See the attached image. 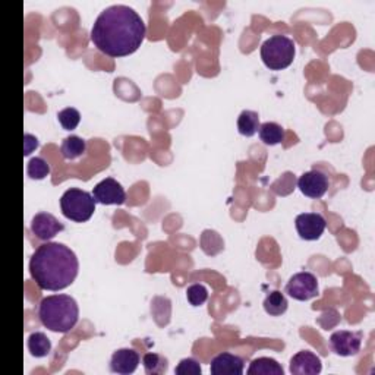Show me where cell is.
Wrapping results in <instances>:
<instances>
[{
    "instance_id": "1",
    "label": "cell",
    "mask_w": 375,
    "mask_h": 375,
    "mask_svg": "<svg viewBox=\"0 0 375 375\" xmlns=\"http://www.w3.org/2000/svg\"><path fill=\"white\" fill-rule=\"evenodd\" d=\"M145 24L135 10L126 5L106 8L91 28V41L106 56L125 58L141 47Z\"/></svg>"
},
{
    "instance_id": "2",
    "label": "cell",
    "mask_w": 375,
    "mask_h": 375,
    "mask_svg": "<svg viewBox=\"0 0 375 375\" xmlns=\"http://www.w3.org/2000/svg\"><path fill=\"white\" fill-rule=\"evenodd\" d=\"M78 270L77 255L66 245L59 242L40 245L29 260L31 277L41 291H63L75 282Z\"/></svg>"
},
{
    "instance_id": "3",
    "label": "cell",
    "mask_w": 375,
    "mask_h": 375,
    "mask_svg": "<svg viewBox=\"0 0 375 375\" xmlns=\"http://www.w3.org/2000/svg\"><path fill=\"white\" fill-rule=\"evenodd\" d=\"M41 324L55 333H68L80 319V308L69 295H51L43 299L38 306Z\"/></svg>"
},
{
    "instance_id": "4",
    "label": "cell",
    "mask_w": 375,
    "mask_h": 375,
    "mask_svg": "<svg viewBox=\"0 0 375 375\" xmlns=\"http://www.w3.org/2000/svg\"><path fill=\"white\" fill-rule=\"evenodd\" d=\"M296 47L292 38L282 34L271 36L261 46V59L264 65L271 71H282L293 63Z\"/></svg>"
},
{
    "instance_id": "5",
    "label": "cell",
    "mask_w": 375,
    "mask_h": 375,
    "mask_svg": "<svg viewBox=\"0 0 375 375\" xmlns=\"http://www.w3.org/2000/svg\"><path fill=\"white\" fill-rule=\"evenodd\" d=\"M95 202L93 194L80 188H71L60 198L62 214L68 220L75 223L88 221L95 211Z\"/></svg>"
},
{
    "instance_id": "6",
    "label": "cell",
    "mask_w": 375,
    "mask_h": 375,
    "mask_svg": "<svg viewBox=\"0 0 375 375\" xmlns=\"http://www.w3.org/2000/svg\"><path fill=\"white\" fill-rule=\"evenodd\" d=\"M286 293L295 301H309L318 296V280L313 273L302 271L291 277L286 285Z\"/></svg>"
},
{
    "instance_id": "7",
    "label": "cell",
    "mask_w": 375,
    "mask_h": 375,
    "mask_svg": "<svg viewBox=\"0 0 375 375\" xmlns=\"http://www.w3.org/2000/svg\"><path fill=\"white\" fill-rule=\"evenodd\" d=\"M93 197L97 204L122 206L126 201V192L116 179L106 178L94 186Z\"/></svg>"
},
{
    "instance_id": "8",
    "label": "cell",
    "mask_w": 375,
    "mask_h": 375,
    "mask_svg": "<svg viewBox=\"0 0 375 375\" xmlns=\"http://www.w3.org/2000/svg\"><path fill=\"white\" fill-rule=\"evenodd\" d=\"M295 226L301 239L318 241L326 230L327 221L319 213H304L296 217Z\"/></svg>"
},
{
    "instance_id": "9",
    "label": "cell",
    "mask_w": 375,
    "mask_h": 375,
    "mask_svg": "<svg viewBox=\"0 0 375 375\" xmlns=\"http://www.w3.org/2000/svg\"><path fill=\"white\" fill-rule=\"evenodd\" d=\"M328 178L319 170H309L298 179V188L302 194L309 198H323L328 191Z\"/></svg>"
},
{
    "instance_id": "10",
    "label": "cell",
    "mask_w": 375,
    "mask_h": 375,
    "mask_svg": "<svg viewBox=\"0 0 375 375\" xmlns=\"http://www.w3.org/2000/svg\"><path fill=\"white\" fill-rule=\"evenodd\" d=\"M361 333L340 330L331 335L330 348L339 356H355L361 350Z\"/></svg>"
},
{
    "instance_id": "11",
    "label": "cell",
    "mask_w": 375,
    "mask_h": 375,
    "mask_svg": "<svg viewBox=\"0 0 375 375\" xmlns=\"http://www.w3.org/2000/svg\"><path fill=\"white\" fill-rule=\"evenodd\" d=\"M63 229L65 226L50 213H38L31 221V232L40 241H50Z\"/></svg>"
},
{
    "instance_id": "12",
    "label": "cell",
    "mask_w": 375,
    "mask_h": 375,
    "mask_svg": "<svg viewBox=\"0 0 375 375\" xmlns=\"http://www.w3.org/2000/svg\"><path fill=\"white\" fill-rule=\"evenodd\" d=\"M243 370V359L229 352L219 353V355L211 361L210 365V371L213 375H242Z\"/></svg>"
},
{
    "instance_id": "13",
    "label": "cell",
    "mask_w": 375,
    "mask_h": 375,
    "mask_svg": "<svg viewBox=\"0 0 375 375\" xmlns=\"http://www.w3.org/2000/svg\"><path fill=\"white\" fill-rule=\"evenodd\" d=\"M323 370V363L315 353L301 350L291 359V372L295 375H317Z\"/></svg>"
},
{
    "instance_id": "14",
    "label": "cell",
    "mask_w": 375,
    "mask_h": 375,
    "mask_svg": "<svg viewBox=\"0 0 375 375\" xmlns=\"http://www.w3.org/2000/svg\"><path fill=\"white\" fill-rule=\"evenodd\" d=\"M139 353L134 349H119L113 353L110 361V371L114 374L130 375L136 371L139 365Z\"/></svg>"
},
{
    "instance_id": "15",
    "label": "cell",
    "mask_w": 375,
    "mask_h": 375,
    "mask_svg": "<svg viewBox=\"0 0 375 375\" xmlns=\"http://www.w3.org/2000/svg\"><path fill=\"white\" fill-rule=\"evenodd\" d=\"M250 375H283L285 370L276 359L271 358H256L250 363Z\"/></svg>"
},
{
    "instance_id": "16",
    "label": "cell",
    "mask_w": 375,
    "mask_h": 375,
    "mask_svg": "<svg viewBox=\"0 0 375 375\" xmlns=\"http://www.w3.org/2000/svg\"><path fill=\"white\" fill-rule=\"evenodd\" d=\"M85 149H87V143L77 135H71L63 139L60 153L65 160H77L85 153Z\"/></svg>"
},
{
    "instance_id": "17",
    "label": "cell",
    "mask_w": 375,
    "mask_h": 375,
    "mask_svg": "<svg viewBox=\"0 0 375 375\" xmlns=\"http://www.w3.org/2000/svg\"><path fill=\"white\" fill-rule=\"evenodd\" d=\"M260 116L252 110H243L238 117V131L243 136H254L260 130Z\"/></svg>"
},
{
    "instance_id": "18",
    "label": "cell",
    "mask_w": 375,
    "mask_h": 375,
    "mask_svg": "<svg viewBox=\"0 0 375 375\" xmlns=\"http://www.w3.org/2000/svg\"><path fill=\"white\" fill-rule=\"evenodd\" d=\"M260 139L265 145H277L283 143L285 130L276 122H265L260 125Z\"/></svg>"
},
{
    "instance_id": "19",
    "label": "cell",
    "mask_w": 375,
    "mask_h": 375,
    "mask_svg": "<svg viewBox=\"0 0 375 375\" xmlns=\"http://www.w3.org/2000/svg\"><path fill=\"white\" fill-rule=\"evenodd\" d=\"M28 350L34 358H45L51 350V343L45 333L36 331L28 337Z\"/></svg>"
},
{
    "instance_id": "20",
    "label": "cell",
    "mask_w": 375,
    "mask_h": 375,
    "mask_svg": "<svg viewBox=\"0 0 375 375\" xmlns=\"http://www.w3.org/2000/svg\"><path fill=\"white\" fill-rule=\"evenodd\" d=\"M287 299L280 291H273L269 295H267L265 301H264V309L265 313L271 315V317H278L283 315L287 311Z\"/></svg>"
},
{
    "instance_id": "21",
    "label": "cell",
    "mask_w": 375,
    "mask_h": 375,
    "mask_svg": "<svg viewBox=\"0 0 375 375\" xmlns=\"http://www.w3.org/2000/svg\"><path fill=\"white\" fill-rule=\"evenodd\" d=\"M201 248L207 255H217L224 250V242L214 230H204L201 234Z\"/></svg>"
},
{
    "instance_id": "22",
    "label": "cell",
    "mask_w": 375,
    "mask_h": 375,
    "mask_svg": "<svg viewBox=\"0 0 375 375\" xmlns=\"http://www.w3.org/2000/svg\"><path fill=\"white\" fill-rule=\"evenodd\" d=\"M143 365L148 375H157V374H165L169 368L167 359L158 353H145L143 356Z\"/></svg>"
},
{
    "instance_id": "23",
    "label": "cell",
    "mask_w": 375,
    "mask_h": 375,
    "mask_svg": "<svg viewBox=\"0 0 375 375\" xmlns=\"http://www.w3.org/2000/svg\"><path fill=\"white\" fill-rule=\"evenodd\" d=\"M27 175L29 176V179L41 180V179H45L50 175V166L47 165V162L45 158L34 157L28 162Z\"/></svg>"
},
{
    "instance_id": "24",
    "label": "cell",
    "mask_w": 375,
    "mask_h": 375,
    "mask_svg": "<svg viewBox=\"0 0 375 375\" xmlns=\"http://www.w3.org/2000/svg\"><path fill=\"white\" fill-rule=\"evenodd\" d=\"M58 121L63 130L73 131L77 130V126L81 122V114L77 109H73V107H66V109H63L58 113Z\"/></svg>"
},
{
    "instance_id": "25",
    "label": "cell",
    "mask_w": 375,
    "mask_h": 375,
    "mask_svg": "<svg viewBox=\"0 0 375 375\" xmlns=\"http://www.w3.org/2000/svg\"><path fill=\"white\" fill-rule=\"evenodd\" d=\"M186 299L192 306H201L207 302L208 291L204 285L195 283L186 289Z\"/></svg>"
},
{
    "instance_id": "26",
    "label": "cell",
    "mask_w": 375,
    "mask_h": 375,
    "mask_svg": "<svg viewBox=\"0 0 375 375\" xmlns=\"http://www.w3.org/2000/svg\"><path fill=\"white\" fill-rule=\"evenodd\" d=\"M199 362L194 358H185L179 362V365L175 368V374L178 375H201Z\"/></svg>"
},
{
    "instance_id": "27",
    "label": "cell",
    "mask_w": 375,
    "mask_h": 375,
    "mask_svg": "<svg viewBox=\"0 0 375 375\" xmlns=\"http://www.w3.org/2000/svg\"><path fill=\"white\" fill-rule=\"evenodd\" d=\"M274 185H282L286 186V192L291 194L292 189H295V178L292 173H285L280 179H278Z\"/></svg>"
},
{
    "instance_id": "28",
    "label": "cell",
    "mask_w": 375,
    "mask_h": 375,
    "mask_svg": "<svg viewBox=\"0 0 375 375\" xmlns=\"http://www.w3.org/2000/svg\"><path fill=\"white\" fill-rule=\"evenodd\" d=\"M24 144H25V147H24V156H29L31 153H33V149H36L38 147V139L34 135L25 134Z\"/></svg>"
}]
</instances>
